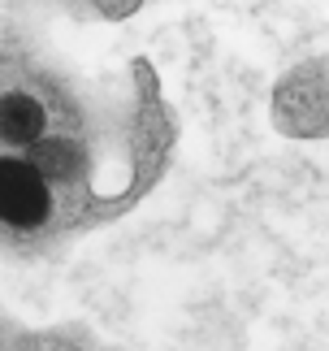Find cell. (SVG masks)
I'll return each instance as SVG.
<instances>
[{
	"instance_id": "obj_1",
	"label": "cell",
	"mask_w": 329,
	"mask_h": 351,
	"mask_svg": "<svg viewBox=\"0 0 329 351\" xmlns=\"http://www.w3.org/2000/svg\"><path fill=\"white\" fill-rule=\"evenodd\" d=\"M48 208H52L48 182L31 169V160L0 156V221L31 230L48 217Z\"/></svg>"
},
{
	"instance_id": "obj_2",
	"label": "cell",
	"mask_w": 329,
	"mask_h": 351,
	"mask_svg": "<svg viewBox=\"0 0 329 351\" xmlns=\"http://www.w3.org/2000/svg\"><path fill=\"white\" fill-rule=\"evenodd\" d=\"M31 169L39 173L44 182H74L82 169H87V156L74 139H39L31 143Z\"/></svg>"
},
{
	"instance_id": "obj_3",
	"label": "cell",
	"mask_w": 329,
	"mask_h": 351,
	"mask_svg": "<svg viewBox=\"0 0 329 351\" xmlns=\"http://www.w3.org/2000/svg\"><path fill=\"white\" fill-rule=\"evenodd\" d=\"M39 134H44V109H39V100L22 96V91L0 96V139L31 147V143H39Z\"/></svg>"
}]
</instances>
